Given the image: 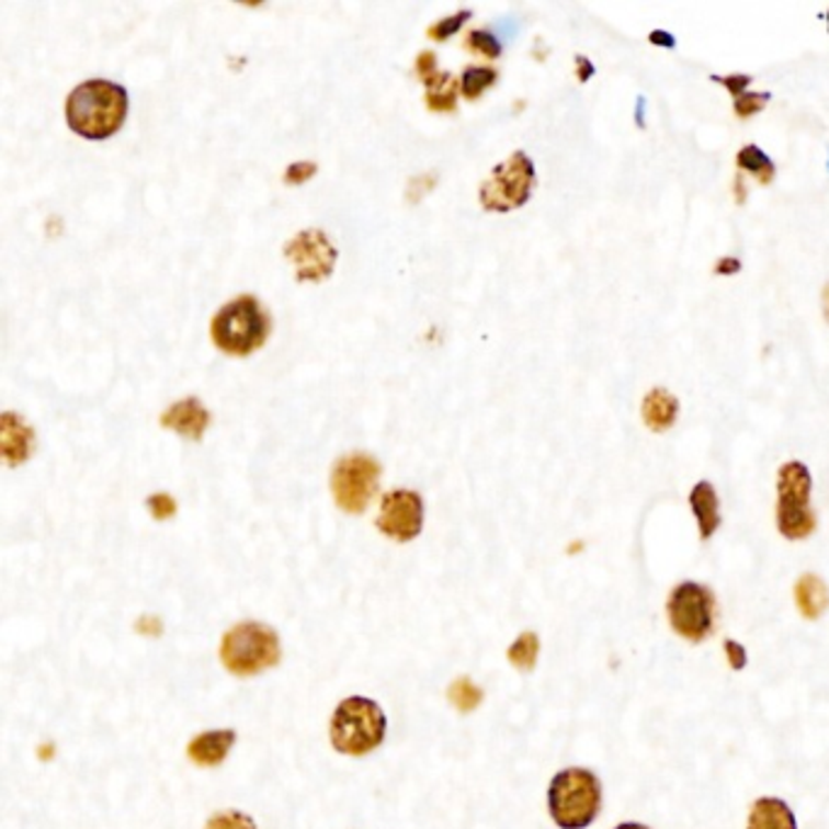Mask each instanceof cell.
Segmentation results:
<instances>
[{
  "mask_svg": "<svg viewBox=\"0 0 829 829\" xmlns=\"http://www.w3.org/2000/svg\"><path fill=\"white\" fill-rule=\"evenodd\" d=\"M822 314H825V321L829 323V283L822 287Z\"/></svg>",
  "mask_w": 829,
  "mask_h": 829,
  "instance_id": "37",
  "label": "cell"
},
{
  "mask_svg": "<svg viewBox=\"0 0 829 829\" xmlns=\"http://www.w3.org/2000/svg\"><path fill=\"white\" fill-rule=\"evenodd\" d=\"M733 190H735V200H737L739 205H742L745 200H747V195H749V193H747V188H745V175H742V173H737V175H735Z\"/></svg>",
  "mask_w": 829,
  "mask_h": 829,
  "instance_id": "36",
  "label": "cell"
},
{
  "mask_svg": "<svg viewBox=\"0 0 829 829\" xmlns=\"http://www.w3.org/2000/svg\"><path fill=\"white\" fill-rule=\"evenodd\" d=\"M667 615L679 637L703 643L715 627V597L699 581H683L669 593Z\"/></svg>",
  "mask_w": 829,
  "mask_h": 829,
  "instance_id": "8",
  "label": "cell"
},
{
  "mask_svg": "<svg viewBox=\"0 0 829 829\" xmlns=\"http://www.w3.org/2000/svg\"><path fill=\"white\" fill-rule=\"evenodd\" d=\"M149 511H151V516L154 519H159V521H166V519H171L173 516V513H175V501L171 499V497H168V495H154V497H149Z\"/></svg>",
  "mask_w": 829,
  "mask_h": 829,
  "instance_id": "30",
  "label": "cell"
},
{
  "mask_svg": "<svg viewBox=\"0 0 829 829\" xmlns=\"http://www.w3.org/2000/svg\"><path fill=\"white\" fill-rule=\"evenodd\" d=\"M537 652H541L537 635L535 633H523L519 640L509 647V662L521 671H531L537 662Z\"/></svg>",
  "mask_w": 829,
  "mask_h": 829,
  "instance_id": "22",
  "label": "cell"
},
{
  "mask_svg": "<svg viewBox=\"0 0 829 829\" xmlns=\"http://www.w3.org/2000/svg\"><path fill=\"white\" fill-rule=\"evenodd\" d=\"M771 100V93H761V91H747L739 98H735V115L739 120H747V117H754L757 112L764 110L769 105Z\"/></svg>",
  "mask_w": 829,
  "mask_h": 829,
  "instance_id": "26",
  "label": "cell"
},
{
  "mask_svg": "<svg viewBox=\"0 0 829 829\" xmlns=\"http://www.w3.org/2000/svg\"><path fill=\"white\" fill-rule=\"evenodd\" d=\"M417 76L421 78V81L429 86L435 76H439V71H435V54L433 52H421L419 59H417Z\"/></svg>",
  "mask_w": 829,
  "mask_h": 829,
  "instance_id": "31",
  "label": "cell"
},
{
  "mask_svg": "<svg viewBox=\"0 0 829 829\" xmlns=\"http://www.w3.org/2000/svg\"><path fill=\"white\" fill-rule=\"evenodd\" d=\"M127 91L105 78H93L73 88L66 100V122L78 137L100 141L117 134L127 120Z\"/></svg>",
  "mask_w": 829,
  "mask_h": 829,
  "instance_id": "1",
  "label": "cell"
},
{
  "mask_svg": "<svg viewBox=\"0 0 829 829\" xmlns=\"http://www.w3.org/2000/svg\"><path fill=\"white\" fill-rule=\"evenodd\" d=\"M779 501H776V525L779 533L788 541H805L817 529V519L810 509L813 475L808 465L800 461L783 463L779 469Z\"/></svg>",
  "mask_w": 829,
  "mask_h": 829,
  "instance_id": "6",
  "label": "cell"
},
{
  "mask_svg": "<svg viewBox=\"0 0 829 829\" xmlns=\"http://www.w3.org/2000/svg\"><path fill=\"white\" fill-rule=\"evenodd\" d=\"M747 829H798L788 803L781 798H759L749 813Z\"/></svg>",
  "mask_w": 829,
  "mask_h": 829,
  "instance_id": "17",
  "label": "cell"
},
{
  "mask_svg": "<svg viewBox=\"0 0 829 829\" xmlns=\"http://www.w3.org/2000/svg\"><path fill=\"white\" fill-rule=\"evenodd\" d=\"M212 417L205 405L195 397H185L175 405L168 407L161 417L163 429H171L175 433L185 435L188 441H200L207 431Z\"/></svg>",
  "mask_w": 829,
  "mask_h": 829,
  "instance_id": "12",
  "label": "cell"
},
{
  "mask_svg": "<svg viewBox=\"0 0 829 829\" xmlns=\"http://www.w3.org/2000/svg\"><path fill=\"white\" fill-rule=\"evenodd\" d=\"M715 83H720L725 91H730V95L739 98L742 93H747V88L752 86V76L747 73H733V76H711Z\"/></svg>",
  "mask_w": 829,
  "mask_h": 829,
  "instance_id": "28",
  "label": "cell"
},
{
  "mask_svg": "<svg viewBox=\"0 0 829 829\" xmlns=\"http://www.w3.org/2000/svg\"><path fill=\"white\" fill-rule=\"evenodd\" d=\"M205 829H255V822H253V817L246 813L222 810L209 817Z\"/></svg>",
  "mask_w": 829,
  "mask_h": 829,
  "instance_id": "25",
  "label": "cell"
},
{
  "mask_svg": "<svg viewBox=\"0 0 829 829\" xmlns=\"http://www.w3.org/2000/svg\"><path fill=\"white\" fill-rule=\"evenodd\" d=\"M377 529L397 543H409L423 529V499L417 491H389L379 503Z\"/></svg>",
  "mask_w": 829,
  "mask_h": 829,
  "instance_id": "11",
  "label": "cell"
},
{
  "mask_svg": "<svg viewBox=\"0 0 829 829\" xmlns=\"http://www.w3.org/2000/svg\"><path fill=\"white\" fill-rule=\"evenodd\" d=\"M0 447L10 467H18L35 451V431L32 425L13 411H5L0 419Z\"/></svg>",
  "mask_w": 829,
  "mask_h": 829,
  "instance_id": "13",
  "label": "cell"
},
{
  "mask_svg": "<svg viewBox=\"0 0 829 829\" xmlns=\"http://www.w3.org/2000/svg\"><path fill=\"white\" fill-rule=\"evenodd\" d=\"M613 829H649V827H645V825H640V822H623V825L613 827Z\"/></svg>",
  "mask_w": 829,
  "mask_h": 829,
  "instance_id": "39",
  "label": "cell"
},
{
  "mask_svg": "<svg viewBox=\"0 0 829 829\" xmlns=\"http://www.w3.org/2000/svg\"><path fill=\"white\" fill-rule=\"evenodd\" d=\"M601 781L587 769H565L550 781L547 808L557 827L587 829L601 813Z\"/></svg>",
  "mask_w": 829,
  "mask_h": 829,
  "instance_id": "3",
  "label": "cell"
},
{
  "mask_svg": "<svg viewBox=\"0 0 829 829\" xmlns=\"http://www.w3.org/2000/svg\"><path fill=\"white\" fill-rule=\"evenodd\" d=\"M271 333V317L253 295H241L224 305L212 319V341L227 355L259 351Z\"/></svg>",
  "mask_w": 829,
  "mask_h": 829,
  "instance_id": "4",
  "label": "cell"
},
{
  "mask_svg": "<svg viewBox=\"0 0 829 829\" xmlns=\"http://www.w3.org/2000/svg\"><path fill=\"white\" fill-rule=\"evenodd\" d=\"M497 69H489V66H467L461 76V91L467 100H477L487 88L497 83Z\"/></svg>",
  "mask_w": 829,
  "mask_h": 829,
  "instance_id": "21",
  "label": "cell"
},
{
  "mask_svg": "<svg viewBox=\"0 0 829 829\" xmlns=\"http://www.w3.org/2000/svg\"><path fill=\"white\" fill-rule=\"evenodd\" d=\"M649 44H655V47H662V49H674L677 47V37L671 35V32L667 30H655L649 32Z\"/></svg>",
  "mask_w": 829,
  "mask_h": 829,
  "instance_id": "34",
  "label": "cell"
},
{
  "mask_svg": "<svg viewBox=\"0 0 829 829\" xmlns=\"http://www.w3.org/2000/svg\"><path fill=\"white\" fill-rule=\"evenodd\" d=\"M795 603H798L805 618H820L829 606V591L825 581L817 575H803L795 584Z\"/></svg>",
  "mask_w": 829,
  "mask_h": 829,
  "instance_id": "18",
  "label": "cell"
},
{
  "mask_svg": "<svg viewBox=\"0 0 829 829\" xmlns=\"http://www.w3.org/2000/svg\"><path fill=\"white\" fill-rule=\"evenodd\" d=\"M725 652H727V662L735 671H742L747 667V652L745 647L735 643V640H725Z\"/></svg>",
  "mask_w": 829,
  "mask_h": 829,
  "instance_id": "32",
  "label": "cell"
},
{
  "mask_svg": "<svg viewBox=\"0 0 829 829\" xmlns=\"http://www.w3.org/2000/svg\"><path fill=\"white\" fill-rule=\"evenodd\" d=\"M679 399L665 387L649 389L643 399V421L652 433H665L679 419Z\"/></svg>",
  "mask_w": 829,
  "mask_h": 829,
  "instance_id": "16",
  "label": "cell"
},
{
  "mask_svg": "<svg viewBox=\"0 0 829 829\" xmlns=\"http://www.w3.org/2000/svg\"><path fill=\"white\" fill-rule=\"evenodd\" d=\"M280 637L263 623L243 621L229 627L222 637L219 657L227 671L237 677H255L280 662Z\"/></svg>",
  "mask_w": 829,
  "mask_h": 829,
  "instance_id": "5",
  "label": "cell"
},
{
  "mask_svg": "<svg viewBox=\"0 0 829 829\" xmlns=\"http://www.w3.org/2000/svg\"><path fill=\"white\" fill-rule=\"evenodd\" d=\"M451 701L461 708L463 713H469L473 708H477L479 701H481V691L475 686L469 679H457L453 686H451Z\"/></svg>",
  "mask_w": 829,
  "mask_h": 829,
  "instance_id": "24",
  "label": "cell"
},
{
  "mask_svg": "<svg viewBox=\"0 0 829 829\" xmlns=\"http://www.w3.org/2000/svg\"><path fill=\"white\" fill-rule=\"evenodd\" d=\"M575 64H577V78H579L581 83H587L589 78H591L593 73H597V69H593V64L587 59V56H577Z\"/></svg>",
  "mask_w": 829,
  "mask_h": 829,
  "instance_id": "35",
  "label": "cell"
},
{
  "mask_svg": "<svg viewBox=\"0 0 829 829\" xmlns=\"http://www.w3.org/2000/svg\"><path fill=\"white\" fill-rule=\"evenodd\" d=\"M535 166L525 151H513L507 161L491 168L479 185V203L487 212H511L531 200Z\"/></svg>",
  "mask_w": 829,
  "mask_h": 829,
  "instance_id": "7",
  "label": "cell"
},
{
  "mask_svg": "<svg viewBox=\"0 0 829 829\" xmlns=\"http://www.w3.org/2000/svg\"><path fill=\"white\" fill-rule=\"evenodd\" d=\"M425 105L435 112H453L457 105V81L451 73H439L425 86Z\"/></svg>",
  "mask_w": 829,
  "mask_h": 829,
  "instance_id": "20",
  "label": "cell"
},
{
  "mask_svg": "<svg viewBox=\"0 0 829 829\" xmlns=\"http://www.w3.org/2000/svg\"><path fill=\"white\" fill-rule=\"evenodd\" d=\"M285 259L293 263L299 283H319L333 273L339 251L321 229H305L285 243Z\"/></svg>",
  "mask_w": 829,
  "mask_h": 829,
  "instance_id": "10",
  "label": "cell"
},
{
  "mask_svg": "<svg viewBox=\"0 0 829 829\" xmlns=\"http://www.w3.org/2000/svg\"><path fill=\"white\" fill-rule=\"evenodd\" d=\"M827 32H829V10H827Z\"/></svg>",
  "mask_w": 829,
  "mask_h": 829,
  "instance_id": "40",
  "label": "cell"
},
{
  "mask_svg": "<svg viewBox=\"0 0 829 829\" xmlns=\"http://www.w3.org/2000/svg\"><path fill=\"white\" fill-rule=\"evenodd\" d=\"M643 110H645V98L637 100V125L645 127V117H643Z\"/></svg>",
  "mask_w": 829,
  "mask_h": 829,
  "instance_id": "38",
  "label": "cell"
},
{
  "mask_svg": "<svg viewBox=\"0 0 829 829\" xmlns=\"http://www.w3.org/2000/svg\"><path fill=\"white\" fill-rule=\"evenodd\" d=\"M379 463L367 453L343 455L331 469V491L336 507L345 513H363L375 497Z\"/></svg>",
  "mask_w": 829,
  "mask_h": 829,
  "instance_id": "9",
  "label": "cell"
},
{
  "mask_svg": "<svg viewBox=\"0 0 829 829\" xmlns=\"http://www.w3.org/2000/svg\"><path fill=\"white\" fill-rule=\"evenodd\" d=\"M739 271H742V261L737 259V255H723V259H718V263H715V275H737Z\"/></svg>",
  "mask_w": 829,
  "mask_h": 829,
  "instance_id": "33",
  "label": "cell"
},
{
  "mask_svg": "<svg viewBox=\"0 0 829 829\" xmlns=\"http://www.w3.org/2000/svg\"><path fill=\"white\" fill-rule=\"evenodd\" d=\"M737 168L742 173L754 175L761 185H771L776 178L774 161H771V156L764 149H759L757 144H747V147L737 151Z\"/></svg>",
  "mask_w": 829,
  "mask_h": 829,
  "instance_id": "19",
  "label": "cell"
},
{
  "mask_svg": "<svg viewBox=\"0 0 829 829\" xmlns=\"http://www.w3.org/2000/svg\"><path fill=\"white\" fill-rule=\"evenodd\" d=\"M314 173H317V163H311V161L293 163L285 171V183L287 185H299V183L309 181V178H314Z\"/></svg>",
  "mask_w": 829,
  "mask_h": 829,
  "instance_id": "29",
  "label": "cell"
},
{
  "mask_svg": "<svg viewBox=\"0 0 829 829\" xmlns=\"http://www.w3.org/2000/svg\"><path fill=\"white\" fill-rule=\"evenodd\" d=\"M387 718L379 703L351 696L339 703L329 725L331 745L339 754L365 757L385 742Z\"/></svg>",
  "mask_w": 829,
  "mask_h": 829,
  "instance_id": "2",
  "label": "cell"
},
{
  "mask_svg": "<svg viewBox=\"0 0 829 829\" xmlns=\"http://www.w3.org/2000/svg\"><path fill=\"white\" fill-rule=\"evenodd\" d=\"M465 47L475 54L487 56V59H499L501 56V42L487 30H473L467 35Z\"/></svg>",
  "mask_w": 829,
  "mask_h": 829,
  "instance_id": "23",
  "label": "cell"
},
{
  "mask_svg": "<svg viewBox=\"0 0 829 829\" xmlns=\"http://www.w3.org/2000/svg\"><path fill=\"white\" fill-rule=\"evenodd\" d=\"M689 507L693 511V516H696L701 541H711V537L718 533L723 516H720L718 491H715V487L708 479H701L699 485L691 489Z\"/></svg>",
  "mask_w": 829,
  "mask_h": 829,
  "instance_id": "14",
  "label": "cell"
},
{
  "mask_svg": "<svg viewBox=\"0 0 829 829\" xmlns=\"http://www.w3.org/2000/svg\"><path fill=\"white\" fill-rule=\"evenodd\" d=\"M467 18H469V10H461V13L453 15V18L439 20L433 27H429V37L435 39V42H443L447 37H453L455 32L465 25Z\"/></svg>",
  "mask_w": 829,
  "mask_h": 829,
  "instance_id": "27",
  "label": "cell"
},
{
  "mask_svg": "<svg viewBox=\"0 0 829 829\" xmlns=\"http://www.w3.org/2000/svg\"><path fill=\"white\" fill-rule=\"evenodd\" d=\"M234 742H237V733L234 730L203 733L188 745V759L197 766H219L231 752Z\"/></svg>",
  "mask_w": 829,
  "mask_h": 829,
  "instance_id": "15",
  "label": "cell"
}]
</instances>
